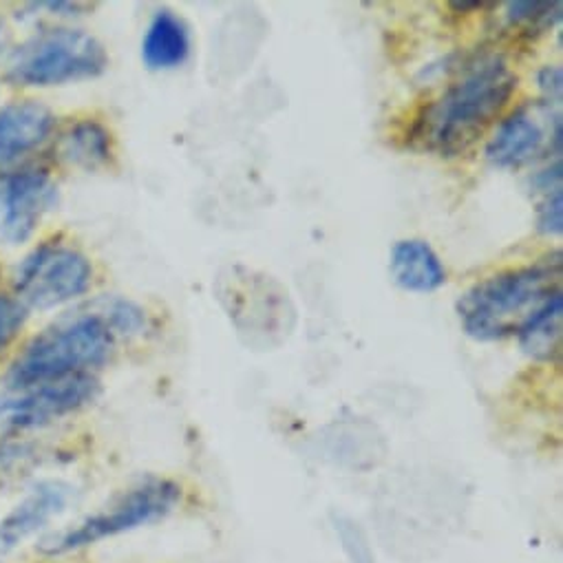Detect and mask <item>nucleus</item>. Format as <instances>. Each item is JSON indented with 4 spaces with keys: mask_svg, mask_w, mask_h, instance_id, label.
Wrapping results in <instances>:
<instances>
[{
    "mask_svg": "<svg viewBox=\"0 0 563 563\" xmlns=\"http://www.w3.org/2000/svg\"><path fill=\"white\" fill-rule=\"evenodd\" d=\"M515 89L510 67L497 56L484 58L420 113L411 137L442 157L460 155L501 113Z\"/></svg>",
    "mask_w": 563,
    "mask_h": 563,
    "instance_id": "obj_1",
    "label": "nucleus"
},
{
    "mask_svg": "<svg viewBox=\"0 0 563 563\" xmlns=\"http://www.w3.org/2000/svg\"><path fill=\"white\" fill-rule=\"evenodd\" d=\"M561 252H550L532 265L479 280L455 306L464 332L482 343L515 336L552 295L561 292Z\"/></svg>",
    "mask_w": 563,
    "mask_h": 563,
    "instance_id": "obj_2",
    "label": "nucleus"
},
{
    "mask_svg": "<svg viewBox=\"0 0 563 563\" xmlns=\"http://www.w3.org/2000/svg\"><path fill=\"white\" fill-rule=\"evenodd\" d=\"M115 330L102 306L67 317L38 334L10 369V389L85 376L100 369L113 354Z\"/></svg>",
    "mask_w": 563,
    "mask_h": 563,
    "instance_id": "obj_3",
    "label": "nucleus"
},
{
    "mask_svg": "<svg viewBox=\"0 0 563 563\" xmlns=\"http://www.w3.org/2000/svg\"><path fill=\"white\" fill-rule=\"evenodd\" d=\"M181 499V488L162 477H148L129 490L113 497L104 508L82 517L80 521L47 534L41 541L45 556H65L118 534L151 526L175 510Z\"/></svg>",
    "mask_w": 563,
    "mask_h": 563,
    "instance_id": "obj_4",
    "label": "nucleus"
},
{
    "mask_svg": "<svg viewBox=\"0 0 563 563\" xmlns=\"http://www.w3.org/2000/svg\"><path fill=\"white\" fill-rule=\"evenodd\" d=\"M109 67L102 43L69 27L38 32L10 58L8 76L23 87H56L98 78Z\"/></svg>",
    "mask_w": 563,
    "mask_h": 563,
    "instance_id": "obj_5",
    "label": "nucleus"
},
{
    "mask_svg": "<svg viewBox=\"0 0 563 563\" xmlns=\"http://www.w3.org/2000/svg\"><path fill=\"white\" fill-rule=\"evenodd\" d=\"M91 278L93 267L82 252L60 243H43L16 267L14 292L25 310H54L82 297Z\"/></svg>",
    "mask_w": 563,
    "mask_h": 563,
    "instance_id": "obj_6",
    "label": "nucleus"
},
{
    "mask_svg": "<svg viewBox=\"0 0 563 563\" xmlns=\"http://www.w3.org/2000/svg\"><path fill=\"white\" fill-rule=\"evenodd\" d=\"M98 391L93 374L12 389L10 396L0 398V429L21 433L49 427L91 405Z\"/></svg>",
    "mask_w": 563,
    "mask_h": 563,
    "instance_id": "obj_7",
    "label": "nucleus"
},
{
    "mask_svg": "<svg viewBox=\"0 0 563 563\" xmlns=\"http://www.w3.org/2000/svg\"><path fill=\"white\" fill-rule=\"evenodd\" d=\"M545 151L561 153L559 107L526 104L499 124L486 144V159L497 168H521Z\"/></svg>",
    "mask_w": 563,
    "mask_h": 563,
    "instance_id": "obj_8",
    "label": "nucleus"
},
{
    "mask_svg": "<svg viewBox=\"0 0 563 563\" xmlns=\"http://www.w3.org/2000/svg\"><path fill=\"white\" fill-rule=\"evenodd\" d=\"M56 201L58 188L43 168H23L0 177V241L25 243Z\"/></svg>",
    "mask_w": 563,
    "mask_h": 563,
    "instance_id": "obj_9",
    "label": "nucleus"
},
{
    "mask_svg": "<svg viewBox=\"0 0 563 563\" xmlns=\"http://www.w3.org/2000/svg\"><path fill=\"white\" fill-rule=\"evenodd\" d=\"M74 488L60 479L34 484L25 497L0 517V559L21 550L38 532L47 530L71 504Z\"/></svg>",
    "mask_w": 563,
    "mask_h": 563,
    "instance_id": "obj_10",
    "label": "nucleus"
},
{
    "mask_svg": "<svg viewBox=\"0 0 563 563\" xmlns=\"http://www.w3.org/2000/svg\"><path fill=\"white\" fill-rule=\"evenodd\" d=\"M54 122L52 111L38 102H16L0 109V170L45 144Z\"/></svg>",
    "mask_w": 563,
    "mask_h": 563,
    "instance_id": "obj_11",
    "label": "nucleus"
},
{
    "mask_svg": "<svg viewBox=\"0 0 563 563\" xmlns=\"http://www.w3.org/2000/svg\"><path fill=\"white\" fill-rule=\"evenodd\" d=\"M389 269L396 284L407 292L429 295L446 284V269L438 252L422 239L398 241L391 250Z\"/></svg>",
    "mask_w": 563,
    "mask_h": 563,
    "instance_id": "obj_12",
    "label": "nucleus"
},
{
    "mask_svg": "<svg viewBox=\"0 0 563 563\" xmlns=\"http://www.w3.org/2000/svg\"><path fill=\"white\" fill-rule=\"evenodd\" d=\"M190 56V32L170 10H159L148 23L142 41V60L153 71L181 67Z\"/></svg>",
    "mask_w": 563,
    "mask_h": 563,
    "instance_id": "obj_13",
    "label": "nucleus"
},
{
    "mask_svg": "<svg viewBox=\"0 0 563 563\" xmlns=\"http://www.w3.org/2000/svg\"><path fill=\"white\" fill-rule=\"evenodd\" d=\"M561 321L563 297L552 295L517 332L519 347L537 363H552L561 354Z\"/></svg>",
    "mask_w": 563,
    "mask_h": 563,
    "instance_id": "obj_14",
    "label": "nucleus"
},
{
    "mask_svg": "<svg viewBox=\"0 0 563 563\" xmlns=\"http://www.w3.org/2000/svg\"><path fill=\"white\" fill-rule=\"evenodd\" d=\"M60 155L69 164L96 168L111 157V137L98 122H80L63 137Z\"/></svg>",
    "mask_w": 563,
    "mask_h": 563,
    "instance_id": "obj_15",
    "label": "nucleus"
},
{
    "mask_svg": "<svg viewBox=\"0 0 563 563\" xmlns=\"http://www.w3.org/2000/svg\"><path fill=\"white\" fill-rule=\"evenodd\" d=\"M561 10L563 5L559 0L554 3H508L506 8V19L510 25H523V27H532V30H541V27H552L554 23L561 21Z\"/></svg>",
    "mask_w": 563,
    "mask_h": 563,
    "instance_id": "obj_16",
    "label": "nucleus"
},
{
    "mask_svg": "<svg viewBox=\"0 0 563 563\" xmlns=\"http://www.w3.org/2000/svg\"><path fill=\"white\" fill-rule=\"evenodd\" d=\"M336 532L341 537V545L350 559V563H376L374 550L365 537V532L350 519L336 521Z\"/></svg>",
    "mask_w": 563,
    "mask_h": 563,
    "instance_id": "obj_17",
    "label": "nucleus"
},
{
    "mask_svg": "<svg viewBox=\"0 0 563 563\" xmlns=\"http://www.w3.org/2000/svg\"><path fill=\"white\" fill-rule=\"evenodd\" d=\"M25 319L27 310L16 299L0 297V354L19 336Z\"/></svg>",
    "mask_w": 563,
    "mask_h": 563,
    "instance_id": "obj_18",
    "label": "nucleus"
},
{
    "mask_svg": "<svg viewBox=\"0 0 563 563\" xmlns=\"http://www.w3.org/2000/svg\"><path fill=\"white\" fill-rule=\"evenodd\" d=\"M537 228L543 234H561L563 232V195L561 188L543 195L537 208Z\"/></svg>",
    "mask_w": 563,
    "mask_h": 563,
    "instance_id": "obj_19",
    "label": "nucleus"
},
{
    "mask_svg": "<svg viewBox=\"0 0 563 563\" xmlns=\"http://www.w3.org/2000/svg\"><path fill=\"white\" fill-rule=\"evenodd\" d=\"M537 85L543 93V102L550 107H559L561 104V96H563V71L554 65L543 67L537 74Z\"/></svg>",
    "mask_w": 563,
    "mask_h": 563,
    "instance_id": "obj_20",
    "label": "nucleus"
},
{
    "mask_svg": "<svg viewBox=\"0 0 563 563\" xmlns=\"http://www.w3.org/2000/svg\"><path fill=\"white\" fill-rule=\"evenodd\" d=\"M0 45H3V38H0Z\"/></svg>",
    "mask_w": 563,
    "mask_h": 563,
    "instance_id": "obj_21",
    "label": "nucleus"
}]
</instances>
